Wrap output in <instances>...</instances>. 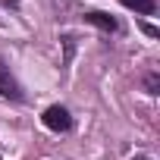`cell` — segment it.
<instances>
[{
	"label": "cell",
	"mask_w": 160,
	"mask_h": 160,
	"mask_svg": "<svg viewBox=\"0 0 160 160\" xmlns=\"http://www.w3.org/2000/svg\"><path fill=\"white\" fill-rule=\"evenodd\" d=\"M41 119H44V126H47V129H53V132H66V129L72 126V116H69V110H66V107H60V104L47 107Z\"/></svg>",
	"instance_id": "1"
},
{
	"label": "cell",
	"mask_w": 160,
	"mask_h": 160,
	"mask_svg": "<svg viewBox=\"0 0 160 160\" xmlns=\"http://www.w3.org/2000/svg\"><path fill=\"white\" fill-rule=\"evenodd\" d=\"M0 94H3V98H13V101H19V98H22V91H19V85L13 82V75L7 72L3 60H0Z\"/></svg>",
	"instance_id": "2"
},
{
	"label": "cell",
	"mask_w": 160,
	"mask_h": 160,
	"mask_svg": "<svg viewBox=\"0 0 160 160\" xmlns=\"http://www.w3.org/2000/svg\"><path fill=\"white\" fill-rule=\"evenodd\" d=\"M85 22H91L94 28H101V32H116V19L113 16H107V13H98V10H91V13H85Z\"/></svg>",
	"instance_id": "3"
},
{
	"label": "cell",
	"mask_w": 160,
	"mask_h": 160,
	"mask_svg": "<svg viewBox=\"0 0 160 160\" xmlns=\"http://www.w3.org/2000/svg\"><path fill=\"white\" fill-rule=\"evenodd\" d=\"M119 3H122L126 10L141 13V16H154V10H157V3H154V0H119Z\"/></svg>",
	"instance_id": "4"
},
{
	"label": "cell",
	"mask_w": 160,
	"mask_h": 160,
	"mask_svg": "<svg viewBox=\"0 0 160 160\" xmlns=\"http://www.w3.org/2000/svg\"><path fill=\"white\" fill-rule=\"evenodd\" d=\"M144 88H148V94H157V91H160V75H157V72L144 75Z\"/></svg>",
	"instance_id": "5"
},
{
	"label": "cell",
	"mask_w": 160,
	"mask_h": 160,
	"mask_svg": "<svg viewBox=\"0 0 160 160\" xmlns=\"http://www.w3.org/2000/svg\"><path fill=\"white\" fill-rule=\"evenodd\" d=\"M141 32H144L148 38H157V35H160V28H157V25H151V22H141Z\"/></svg>",
	"instance_id": "6"
},
{
	"label": "cell",
	"mask_w": 160,
	"mask_h": 160,
	"mask_svg": "<svg viewBox=\"0 0 160 160\" xmlns=\"http://www.w3.org/2000/svg\"><path fill=\"white\" fill-rule=\"evenodd\" d=\"M135 160H151V157H135Z\"/></svg>",
	"instance_id": "7"
}]
</instances>
